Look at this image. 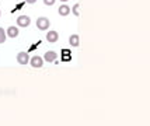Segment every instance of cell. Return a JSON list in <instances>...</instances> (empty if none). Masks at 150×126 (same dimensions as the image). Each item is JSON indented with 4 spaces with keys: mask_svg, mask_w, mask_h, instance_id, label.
<instances>
[{
    "mask_svg": "<svg viewBox=\"0 0 150 126\" xmlns=\"http://www.w3.org/2000/svg\"><path fill=\"white\" fill-rule=\"evenodd\" d=\"M49 27H51L49 18H46V17H38L37 18V28L39 31H46V30H49Z\"/></svg>",
    "mask_w": 150,
    "mask_h": 126,
    "instance_id": "obj_1",
    "label": "cell"
},
{
    "mask_svg": "<svg viewBox=\"0 0 150 126\" xmlns=\"http://www.w3.org/2000/svg\"><path fill=\"white\" fill-rule=\"evenodd\" d=\"M17 25L21 27V28H27V27H30V24H31V18L28 17V15H18L17 17Z\"/></svg>",
    "mask_w": 150,
    "mask_h": 126,
    "instance_id": "obj_2",
    "label": "cell"
},
{
    "mask_svg": "<svg viewBox=\"0 0 150 126\" xmlns=\"http://www.w3.org/2000/svg\"><path fill=\"white\" fill-rule=\"evenodd\" d=\"M16 59H17V63H18V65L25 66L27 63H30V55L27 52H18L17 56H16Z\"/></svg>",
    "mask_w": 150,
    "mask_h": 126,
    "instance_id": "obj_3",
    "label": "cell"
},
{
    "mask_svg": "<svg viewBox=\"0 0 150 126\" xmlns=\"http://www.w3.org/2000/svg\"><path fill=\"white\" fill-rule=\"evenodd\" d=\"M30 65L33 67H35V69H41V67L44 66V59L41 56H33L30 59Z\"/></svg>",
    "mask_w": 150,
    "mask_h": 126,
    "instance_id": "obj_4",
    "label": "cell"
},
{
    "mask_svg": "<svg viewBox=\"0 0 150 126\" xmlns=\"http://www.w3.org/2000/svg\"><path fill=\"white\" fill-rule=\"evenodd\" d=\"M56 58H58V53L55 52V51H48V52H45V55H44V62H48V63H52V62H55L56 60Z\"/></svg>",
    "mask_w": 150,
    "mask_h": 126,
    "instance_id": "obj_5",
    "label": "cell"
},
{
    "mask_svg": "<svg viewBox=\"0 0 150 126\" xmlns=\"http://www.w3.org/2000/svg\"><path fill=\"white\" fill-rule=\"evenodd\" d=\"M45 38H46L48 42L55 44V42H58V39H59V34L56 32V31H48V34H46Z\"/></svg>",
    "mask_w": 150,
    "mask_h": 126,
    "instance_id": "obj_6",
    "label": "cell"
},
{
    "mask_svg": "<svg viewBox=\"0 0 150 126\" xmlns=\"http://www.w3.org/2000/svg\"><path fill=\"white\" fill-rule=\"evenodd\" d=\"M18 28L17 27H14V25H11V27H8L6 30V35L8 37V38H17L18 37Z\"/></svg>",
    "mask_w": 150,
    "mask_h": 126,
    "instance_id": "obj_7",
    "label": "cell"
},
{
    "mask_svg": "<svg viewBox=\"0 0 150 126\" xmlns=\"http://www.w3.org/2000/svg\"><path fill=\"white\" fill-rule=\"evenodd\" d=\"M58 13H59V15L66 17V15H69V14H70V7L67 6V4H62V6L59 7Z\"/></svg>",
    "mask_w": 150,
    "mask_h": 126,
    "instance_id": "obj_8",
    "label": "cell"
},
{
    "mask_svg": "<svg viewBox=\"0 0 150 126\" xmlns=\"http://www.w3.org/2000/svg\"><path fill=\"white\" fill-rule=\"evenodd\" d=\"M69 44H70L72 46H74V48H77L79 45H80V38H79L77 34H73V35L69 37Z\"/></svg>",
    "mask_w": 150,
    "mask_h": 126,
    "instance_id": "obj_9",
    "label": "cell"
},
{
    "mask_svg": "<svg viewBox=\"0 0 150 126\" xmlns=\"http://www.w3.org/2000/svg\"><path fill=\"white\" fill-rule=\"evenodd\" d=\"M6 39H7L6 31H4V28H1V27H0V44H4Z\"/></svg>",
    "mask_w": 150,
    "mask_h": 126,
    "instance_id": "obj_10",
    "label": "cell"
},
{
    "mask_svg": "<svg viewBox=\"0 0 150 126\" xmlns=\"http://www.w3.org/2000/svg\"><path fill=\"white\" fill-rule=\"evenodd\" d=\"M79 7H80V4H74V6L72 7V8H70V11H72L73 14H74V15H80V11H79Z\"/></svg>",
    "mask_w": 150,
    "mask_h": 126,
    "instance_id": "obj_11",
    "label": "cell"
},
{
    "mask_svg": "<svg viewBox=\"0 0 150 126\" xmlns=\"http://www.w3.org/2000/svg\"><path fill=\"white\" fill-rule=\"evenodd\" d=\"M55 1H56V0H44V4H45V6H53Z\"/></svg>",
    "mask_w": 150,
    "mask_h": 126,
    "instance_id": "obj_12",
    "label": "cell"
},
{
    "mask_svg": "<svg viewBox=\"0 0 150 126\" xmlns=\"http://www.w3.org/2000/svg\"><path fill=\"white\" fill-rule=\"evenodd\" d=\"M28 4H34V3H37V0H25Z\"/></svg>",
    "mask_w": 150,
    "mask_h": 126,
    "instance_id": "obj_13",
    "label": "cell"
},
{
    "mask_svg": "<svg viewBox=\"0 0 150 126\" xmlns=\"http://www.w3.org/2000/svg\"><path fill=\"white\" fill-rule=\"evenodd\" d=\"M60 1H67V0H60Z\"/></svg>",
    "mask_w": 150,
    "mask_h": 126,
    "instance_id": "obj_14",
    "label": "cell"
},
{
    "mask_svg": "<svg viewBox=\"0 0 150 126\" xmlns=\"http://www.w3.org/2000/svg\"><path fill=\"white\" fill-rule=\"evenodd\" d=\"M0 15H1V11H0Z\"/></svg>",
    "mask_w": 150,
    "mask_h": 126,
    "instance_id": "obj_15",
    "label": "cell"
}]
</instances>
